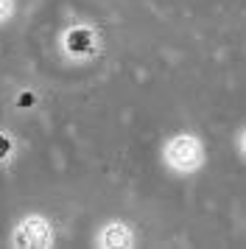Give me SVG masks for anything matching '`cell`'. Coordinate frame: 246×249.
<instances>
[{"instance_id": "6da1fadb", "label": "cell", "mask_w": 246, "mask_h": 249, "mask_svg": "<svg viewBox=\"0 0 246 249\" xmlns=\"http://www.w3.org/2000/svg\"><path fill=\"white\" fill-rule=\"evenodd\" d=\"M162 160L171 171L176 174H196L204 165V146L196 135L190 132H179V135L168 137L162 146Z\"/></svg>"}, {"instance_id": "277c9868", "label": "cell", "mask_w": 246, "mask_h": 249, "mask_svg": "<svg viewBox=\"0 0 246 249\" xmlns=\"http://www.w3.org/2000/svg\"><path fill=\"white\" fill-rule=\"evenodd\" d=\"M95 244L101 249H132L134 247V232L126 221H109L98 230Z\"/></svg>"}, {"instance_id": "52a82bcc", "label": "cell", "mask_w": 246, "mask_h": 249, "mask_svg": "<svg viewBox=\"0 0 246 249\" xmlns=\"http://www.w3.org/2000/svg\"><path fill=\"white\" fill-rule=\"evenodd\" d=\"M14 9H17V3H14V0H0V25L14 17Z\"/></svg>"}, {"instance_id": "5b68a950", "label": "cell", "mask_w": 246, "mask_h": 249, "mask_svg": "<svg viewBox=\"0 0 246 249\" xmlns=\"http://www.w3.org/2000/svg\"><path fill=\"white\" fill-rule=\"evenodd\" d=\"M14 154V137L9 132H0V162H9Z\"/></svg>"}, {"instance_id": "ba28073f", "label": "cell", "mask_w": 246, "mask_h": 249, "mask_svg": "<svg viewBox=\"0 0 246 249\" xmlns=\"http://www.w3.org/2000/svg\"><path fill=\"white\" fill-rule=\"evenodd\" d=\"M238 151H241V154H244V129H241V132H238Z\"/></svg>"}, {"instance_id": "7a4b0ae2", "label": "cell", "mask_w": 246, "mask_h": 249, "mask_svg": "<svg viewBox=\"0 0 246 249\" xmlns=\"http://www.w3.org/2000/svg\"><path fill=\"white\" fill-rule=\"evenodd\" d=\"M53 241H56V227L42 213H31L20 218L14 232H11V247L17 249H48L53 247Z\"/></svg>"}, {"instance_id": "3957f363", "label": "cell", "mask_w": 246, "mask_h": 249, "mask_svg": "<svg viewBox=\"0 0 246 249\" xmlns=\"http://www.w3.org/2000/svg\"><path fill=\"white\" fill-rule=\"evenodd\" d=\"M101 39L98 31L92 25H70L65 34H62V51H65L70 59H92L98 53Z\"/></svg>"}, {"instance_id": "8992f818", "label": "cell", "mask_w": 246, "mask_h": 249, "mask_svg": "<svg viewBox=\"0 0 246 249\" xmlns=\"http://www.w3.org/2000/svg\"><path fill=\"white\" fill-rule=\"evenodd\" d=\"M14 107H17V109H31V107H36V92L34 90H22L20 95H17Z\"/></svg>"}]
</instances>
